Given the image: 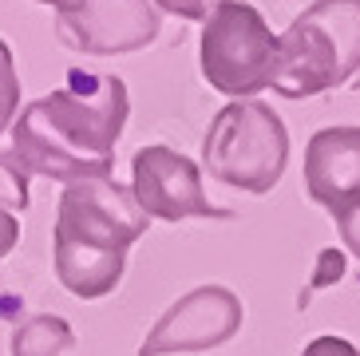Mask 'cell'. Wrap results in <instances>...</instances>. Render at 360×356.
<instances>
[{"mask_svg": "<svg viewBox=\"0 0 360 356\" xmlns=\"http://www.w3.org/2000/svg\"><path fill=\"white\" fill-rule=\"evenodd\" d=\"M131 115V95L119 75L79 72L68 75L64 87L40 95L12 119V158L28 178H75L111 174L115 143Z\"/></svg>", "mask_w": 360, "mask_h": 356, "instance_id": "6da1fadb", "label": "cell"}, {"mask_svg": "<svg viewBox=\"0 0 360 356\" xmlns=\"http://www.w3.org/2000/svg\"><path fill=\"white\" fill-rule=\"evenodd\" d=\"M150 218L131 186L115 174L64 182L52 226L56 281L79 301H99L123 281L127 250L147 234Z\"/></svg>", "mask_w": 360, "mask_h": 356, "instance_id": "7a4b0ae2", "label": "cell"}, {"mask_svg": "<svg viewBox=\"0 0 360 356\" xmlns=\"http://www.w3.org/2000/svg\"><path fill=\"white\" fill-rule=\"evenodd\" d=\"M360 72V0H313L277 36L274 91L313 99Z\"/></svg>", "mask_w": 360, "mask_h": 356, "instance_id": "3957f363", "label": "cell"}, {"mask_svg": "<svg viewBox=\"0 0 360 356\" xmlns=\"http://www.w3.org/2000/svg\"><path fill=\"white\" fill-rule=\"evenodd\" d=\"M202 167L222 186L269 194L289 167V131L269 103L233 99L202 135Z\"/></svg>", "mask_w": 360, "mask_h": 356, "instance_id": "277c9868", "label": "cell"}, {"mask_svg": "<svg viewBox=\"0 0 360 356\" xmlns=\"http://www.w3.org/2000/svg\"><path fill=\"white\" fill-rule=\"evenodd\" d=\"M198 63H202V80L218 95L250 99V95L274 87L277 36L254 4L222 0L202 20Z\"/></svg>", "mask_w": 360, "mask_h": 356, "instance_id": "5b68a950", "label": "cell"}, {"mask_svg": "<svg viewBox=\"0 0 360 356\" xmlns=\"http://www.w3.org/2000/svg\"><path fill=\"white\" fill-rule=\"evenodd\" d=\"M150 0H68L56 8V40L79 56H131L159 40Z\"/></svg>", "mask_w": 360, "mask_h": 356, "instance_id": "8992f818", "label": "cell"}, {"mask_svg": "<svg viewBox=\"0 0 360 356\" xmlns=\"http://www.w3.org/2000/svg\"><path fill=\"white\" fill-rule=\"evenodd\" d=\"M242 321H245V305L233 289H226V285H198L191 293H182L155 321V329L139 345V356L210 352V348H222L226 341H233Z\"/></svg>", "mask_w": 360, "mask_h": 356, "instance_id": "52a82bcc", "label": "cell"}, {"mask_svg": "<svg viewBox=\"0 0 360 356\" xmlns=\"http://www.w3.org/2000/svg\"><path fill=\"white\" fill-rule=\"evenodd\" d=\"M131 194L143 214L155 222H186V218H230V210L214 206L202 190V167L182 151L150 143L131 158Z\"/></svg>", "mask_w": 360, "mask_h": 356, "instance_id": "ba28073f", "label": "cell"}, {"mask_svg": "<svg viewBox=\"0 0 360 356\" xmlns=\"http://www.w3.org/2000/svg\"><path fill=\"white\" fill-rule=\"evenodd\" d=\"M305 194L328 214L360 198V127H321L305 143Z\"/></svg>", "mask_w": 360, "mask_h": 356, "instance_id": "9c48e42d", "label": "cell"}, {"mask_svg": "<svg viewBox=\"0 0 360 356\" xmlns=\"http://www.w3.org/2000/svg\"><path fill=\"white\" fill-rule=\"evenodd\" d=\"M75 345V333L64 317L56 313H32L8 336V356H64Z\"/></svg>", "mask_w": 360, "mask_h": 356, "instance_id": "30bf717a", "label": "cell"}, {"mask_svg": "<svg viewBox=\"0 0 360 356\" xmlns=\"http://www.w3.org/2000/svg\"><path fill=\"white\" fill-rule=\"evenodd\" d=\"M28 202H32V194H28V170L12 158V151H0V210L24 214Z\"/></svg>", "mask_w": 360, "mask_h": 356, "instance_id": "8fae6325", "label": "cell"}, {"mask_svg": "<svg viewBox=\"0 0 360 356\" xmlns=\"http://www.w3.org/2000/svg\"><path fill=\"white\" fill-rule=\"evenodd\" d=\"M16 111H20V75L12 63V48L0 40V135L12 127Z\"/></svg>", "mask_w": 360, "mask_h": 356, "instance_id": "7c38bea8", "label": "cell"}, {"mask_svg": "<svg viewBox=\"0 0 360 356\" xmlns=\"http://www.w3.org/2000/svg\"><path fill=\"white\" fill-rule=\"evenodd\" d=\"M333 222H337V234H340V241H345V250L360 262V198L349 202L345 210H337Z\"/></svg>", "mask_w": 360, "mask_h": 356, "instance_id": "4fadbf2b", "label": "cell"}, {"mask_svg": "<svg viewBox=\"0 0 360 356\" xmlns=\"http://www.w3.org/2000/svg\"><path fill=\"white\" fill-rule=\"evenodd\" d=\"M159 12H170V16H179V20H206L222 0H150Z\"/></svg>", "mask_w": 360, "mask_h": 356, "instance_id": "5bb4252c", "label": "cell"}, {"mask_svg": "<svg viewBox=\"0 0 360 356\" xmlns=\"http://www.w3.org/2000/svg\"><path fill=\"white\" fill-rule=\"evenodd\" d=\"M301 356H360V348L352 341H345V336H313L301 348Z\"/></svg>", "mask_w": 360, "mask_h": 356, "instance_id": "9a60e30c", "label": "cell"}, {"mask_svg": "<svg viewBox=\"0 0 360 356\" xmlns=\"http://www.w3.org/2000/svg\"><path fill=\"white\" fill-rule=\"evenodd\" d=\"M16 246H20V218L8 214V210H0V262H4Z\"/></svg>", "mask_w": 360, "mask_h": 356, "instance_id": "2e32d148", "label": "cell"}, {"mask_svg": "<svg viewBox=\"0 0 360 356\" xmlns=\"http://www.w3.org/2000/svg\"><path fill=\"white\" fill-rule=\"evenodd\" d=\"M36 4H48V8H60V4H68V0H36Z\"/></svg>", "mask_w": 360, "mask_h": 356, "instance_id": "e0dca14e", "label": "cell"}]
</instances>
